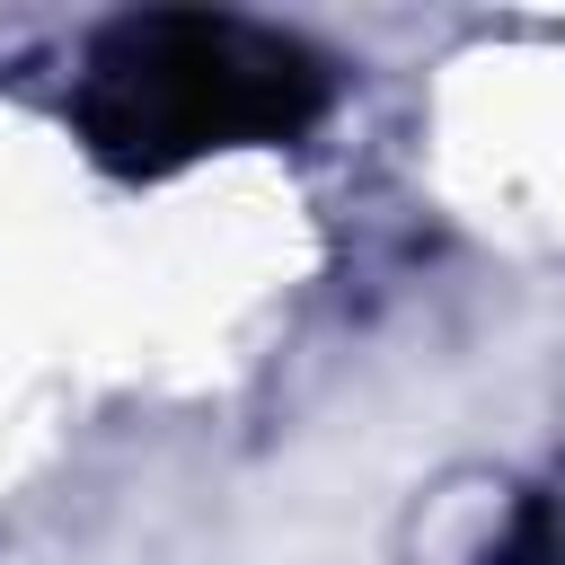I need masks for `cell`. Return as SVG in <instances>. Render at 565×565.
Returning <instances> with one entry per match:
<instances>
[{
  "label": "cell",
  "instance_id": "cell-1",
  "mask_svg": "<svg viewBox=\"0 0 565 565\" xmlns=\"http://www.w3.org/2000/svg\"><path fill=\"white\" fill-rule=\"evenodd\" d=\"M318 106H327L318 53L256 18L150 9L115 18L79 62V132L124 177H168L238 141H291Z\"/></svg>",
  "mask_w": 565,
  "mask_h": 565
}]
</instances>
